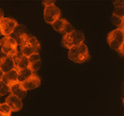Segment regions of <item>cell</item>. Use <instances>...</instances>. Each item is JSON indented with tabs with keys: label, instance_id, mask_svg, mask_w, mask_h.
<instances>
[{
	"label": "cell",
	"instance_id": "6da1fadb",
	"mask_svg": "<svg viewBox=\"0 0 124 116\" xmlns=\"http://www.w3.org/2000/svg\"><path fill=\"white\" fill-rule=\"evenodd\" d=\"M69 58L75 63H83L90 58L88 47L85 43L75 46L69 50Z\"/></svg>",
	"mask_w": 124,
	"mask_h": 116
},
{
	"label": "cell",
	"instance_id": "7a4b0ae2",
	"mask_svg": "<svg viewBox=\"0 0 124 116\" xmlns=\"http://www.w3.org/2000/svg\"><path fill=\"white\" fill-rule=\"evenodd\" d=\"M0 46H1V51L6 56L14 57L18 53V42L16 40L14 39L11 36H4L0 41Z\"/></svg>",
	"mask_w": 124,
	"mask_h": 116
},
{
	"label": "cell",
	"instance_id": "3957f363",
	"mask_svg": "<svg viewBox=\"0 0 124 116\" xmlns=\"http://www.w3.org/2000/svg\"><path fill=\"white\" fill-rule=\"evenodd\" d=\"M84 41H85L84 33L80 30H74L70 34L62 36V45L65 48L69 50L75 46L84 43Z\"/></svg>",
	"mask_w": 124,
	"mask_h": 116
},
{
	"label": "cell",
	"instance_id": "277c9868",
	"mask_svg": "<svg viewBox=\"0 0 124 116\" xmlns=\"http://www.w3.org/2000/svg\"><path fill=\"white\" fill-rule=\"evenodd\" d=\"M107 42L112 50L119 51L124 43V33L122 29H116L111 31L107 35Z\"/></svg>",
	"mask_w": 124,
	"mask_h": 116
},
{
	"label": "cell",
	"instance_id": "5b68a950",
	"mask_svg": "<svg viewBox=\"0 0 124 116\" xmlns=\"http://www.w3.org/2000/svg\"><path fill=\"white\" fill-rule=\"evenodd\" d=\"M40 50H41V46L37 39L34 36H29L25 44L20 46V51L24 56L29 57L35 53H39Z\"/></svg>",
	"mask_w": 124,
	"mask_h": 116
},
{
	"label": "cell",
	"instance_id": "8992f818",
	"mask_svg": "<svg viewBox=\"0 0 124 116\" xmlns=\"http://www.w3.org/2000/svg\"><path fill=\"white\" fill-rule=\"evenodd\" d=\"M19 24L15 20L12 18H3L0 20V32L1 34L4 36H10L14 33L15 28Z\"/></svg>",
	"mask_w": 124,
	"mask_h": 116
},
{
	"label": "cell",
	"instance_id": "52a82bcc",
	"mask_svg": "<svg viewBox=\"0 0 124 116\" xmlns=\"http://www.w3.org/2000/svg\"><path fill=\"white\" fill-rule=\"evenodd\" d=\"M61 11L55 4L48 7H45L43 12V17L46 23L52 25L56 20L60 19Z\"/></svg>",
	"mask_w": 124,
	"mask_h": 116
},
{
	"label": "cell",
	"instance_id": "ba28073f",
	"mask_svg": "<svg viewBox=\"0 0 124 116\" xmlns=\"http://www.w3.org/2000/svg\"><path fill=\"white\" fill-rule=\"evenodd\" d=\"M15 69H16V67H15V62L13 57L2 56L0 60V71L3 73H8Z\"/></svg>",
	"mask_w": 124,
	"mask_h": 116
},
{
	"label": "cell",
	"instance_id": "9c48e42d",
	"mask_svg": "<svg viewBox=\"0 0 124 116\" xmlns=\"http://www.w3.org/2000/svg\"><path fill=\"white\" fill-rule=\"evenodd\" d=\"M13 59L15 62L16 70L20 71V70H23V69L29 68V67H30L29 57L24 56L20 51H18V53L14 56Z\"/></svg>",
	"mask_w": 124,
	"mask_h": 116
},
{
	"label": "cell",
	"instance_id": "30bf717a",
	"mask_svg": "<svg viewBox=\"0 0 124 116\" xmlns=\"http://www.w3.org/2000/svg\"><path fill=\"white\" fill-rule=\"evenodd\" d=\"M5 103H8L14 112H18L23 107V103H22V99L19 98L18 97L15 96L13 94H9L5 99Z\"/></svg>",
	"mask_w": 124,
	"mask_h": 116
},
{
	"label": "cell",
	"instance_id": "8fae6325",
	"mask_svg": "<svg viewBox=\"0 0 124 116\" xmlns=\"http://www.w3.org/2000/svg\"><path fill=\"white\" fill-rule=\"evenodd\" d=\"M40 85H41V79L35 73L29 79H27L25 82H22V86H23V88H25L26 91L36 89Z\"/></svg>",
	"mask_w": 124,
	"mask_h": 116
},
{
	"label": "cell",
	"instance_id": "7c38bea8",
	"mask_svg": "<svg viewBox=\"0 0 124 116\" xmlns=\"http://www.w3.org/2000/svg\"><path fill=\"white\" fill-rule=\"evenodd\" d=\"M18 70L15 69V70L11 71V72H8V73L3 74V76L2 77H0V81L3 82L5 84H7L8 86H11L14 83L18 82Z\"/></svg>",
	"mask_w": 124,
	"mask_h": 116
},
{
	"label": "cell",
	"instance_id": "4fadbf2b",
	"mask_svg": "<svg viewBox=\"0 0 124 116\" xmlns=\"http://www.w3.org/2000/svg\"><path fill=\"white\" fill-rule=\"evenodd\" d=\"M26 93H27V91L23 88L21 82H18L10 86V94L18 97L20 99H23L25 98L26 96Z\"/></svg>",
	"mask_w": 124,
	"mask_h": 116
},
{
	"label": "cell",
	"instance_id": "5bb4252c",
	"mask_svg": "<svg viewBox=\"0 0 124 116\" xmlns=\"http://www.w3.org/2000/svg\"><path fill=\"white\" fill-rule=\"evenodd\" d=\"M34 74V72H31L29 68H26V69H23V70H20L18 71V81L19 82H25L27 79H29L31 76Z\"/></svg>",
	"mask_w": 124,
	"mask_h": 116
},
{
	"label": "cell",
	"instance_id": "9a60e30c",
	"mask_svg": "<svg viewBox=\"0 0 124 116\" xmlns=\"http://www.w3.org/2000/svg\"><path fill=\"white\" fill-rule=\"evenodd\" d=\"M13 112L10 106L6 103H2L0 104V116H10Z\"/></svg>",
	"mask_w": 124,
	"mask_h": 116
},
{
	"label": "cell",
	"instance_id": "2e32d148",
	"mask_svg": "<svg viewBox=\"0 0 124 116\" xmlns=\"http://www.w3.org/2000/svg\"><path fill=\"white\" fill-rule=\"evenodd\" d=\"M66 22H67V20H64V19H59V20H56V21L52 24V26L56 31L62 33V29H63V28H64V25H65Z\"/></svg>",
	"mask_w": 124,
	"mask_h": 116
},
{
	"label": "cell",
	"instance_id": "e0dca14e",
	"mask_svg": "<svg viewBox=\"0 0 124 116\" xmlns=\"http://www.w3.org/2000/svg\"><path fill=\"white\" fill-rule=\"evenodd\" d=\"M25 29H26V28H25V26H24V25H18V26L15 28V31H14V33L10 36L12 37V35H15L13 38L16 40L17 38L20 37V35H22V34H26V33H25Z\"/></svg>",
	"mask_w": 124,
	"mask_h": 116
},
{
	"label": "cell",
	"instance_id": "ac0fdd59",
	"mask_svg": "<svg viewBox=\"0 0 124 116\" xmlns=\"http://www.w3.org/2000/svg\"><path fill=\"white\" fill-rule=\"evenodd\" d=\"M111 20L112 24L115 25V26L117 27V29H122L124 26V20H123V19H121V18H119V17L116 16V15L112 14Z\"/></svg>",
	"mask_w": 124,
	"mask_h": 116
},
{
	"label": "cell",
	"instance_id": "d6986e66",
	"mask_svg": "<svg viewBox=\"0 0 124 116\" xmlns=\"http://www.w3.org/2000/svg\"><path fill=\"white\" fill-rule=\"evenodd\" d=\"M8 93H10V87L5 84L3 82L0 81V95L3 96Z\"/></svg>",
	"mask_w": 124,
	"mask_h": 116
},
{
	"label": "cell",
	"instance_id": "ffe728a7",
	"mask_svg": "<svg viewBox=\"0 0 124 116\" xmlns=\"http://www.w3.org/2000/svg\"><path fill=\"white\" fill-rule=\"evenodd\" d=\"M74 30L75 29L74 27H73V25H71V24L67 21L65 25H64L63 29H62V34H63V35H66V34H70V33L74 32Z\"/></svg>",
	"mask_w": 124,
	"mask_h": 116
},
{
	"label": "cell",
	"instance_id": "44dd1931",
	"mask_svg": "<svg viewBox=\"0 0 124 116\" xmlns=\"http://www.w3.org/2000/svg\"><path fill=\"white\" fill-rule=\"evenodd\" d=\"M112 14L124 20V7H116V8H114Z\"/></svg>",
	"mask_w": 124,
	"mask_h": 116
},
{
	"label": "cell",
	"instance_id": "7402d4cb",
	"mask_svg": "<svg viewBox=\"0 0 124 116\" xmlns=\"http://www.w3.org/2000/svg\"><path fill=\"white\" fill-rule=\"evenodd\" d=\"M41 61H37V62H35L33 64H30V67H29V69L33 72H36L41 68Z\"/></svg>",
	"mask_w": 124,
	"mask_h": 116
},
{
	"label": "cell",
	"instance_id": "603a6c76",
	"mask_svg": "<svg viewBox=\"0 0 124 116\" xmlns=\"http://www.w3.org/2000/svg\"><path fill=\"white\" fill-rule=\"evenodd\" d=\"M41 61V56H40L39 53H35V54L31 55V56H29V61L30 64H33L35 62H37Z\"/></svg>",
	"mask_w": 124,
	"mask_h": 116
},
{
	"label": "cell",
	"instance_id": "cb8c5ba5",
	"mask_svg": "<svg viewBox=\"0 0 124 116\" xmlns=\"http://www.w3.org/2000/svg\"><path fill=\"white\" fill-rule=\"evenodd\" d=\"M113 5H114V8H116V7H124V0L114 1L113 2Z\"/></svg>",
	"mask_w": 124,
	"mask_h": 116
},
{
	"label": "cell",
	"instance_id": "d4e9b609",
	"mask_svg": "<svg viewBox=\"0 0 124 116\" xmlns=\"http://www.w3.org/2000/svg\"><path fill=\"white\" fill-rule=\"evenodd\" d=\"M43 5H44L45 7H48V6H51V5H54L55 4V1H53V0H44V1L42 2Z\"/></svg>",
	"mask_w": 124,
	"mask_h": 116
},
{
	"label": "cell",
	"instance_id": "484cf974",
	"mask_svg": "<svg viewBox=\"0 0 124 116\" xmlns=\"http://www.w3.org/2000/svg\"><path fill=\"white\" fill-rule=\"evenodd\" d=\"M118 52L120 53V54L122 55V56H124V43L123 44V46H121V48L119 49V51H118Z\"/></svg>",
	"mask_w": 124,
	"mask_h": 116
},
{
	"label": "cell",
	"instance_id": "4316f807",
	"mask_svg": "<svg viewBox=\"0 0 124 116\" xmlns=\"http://www.w3.org/2000/svg\"><path fill=\"white\" fill-rule=\"evenodd\" d=\"M122 92H123V96H124V82H123V87H122Z\"/></svg>",
	"mask_w": 124,
	"mask_h": 116
},
{
	"label": "cell",
	"instance_id": "83f0119b",
	"mask_svg": "<svg viewBox=\"0 0 124 116\" xmlns=\"http://www.w3.org/2000/svg\"><path fill=\"white\" fill-rule=\"evenodd\" d=\"M123 107H124V98L123 99Z\"/></svg>",
	"mask_w": 124,
	"mask_h": 116
},
{
	"label": "cell",
	"instance_id": "f1b7e54d",
	"mask_svg": "<svg viewBox=\"0 0 124 116\" xmlns=\"http://www.w3.org/2000/svg\"><path fill=\"white\" fill-rule=\"evenodd\" d=\"M122 29H123V33H124V26L123 27V28H122Z\"/></svg>",
	"mask_w": 124,
	"mask_h": 116
}]
</instances>
